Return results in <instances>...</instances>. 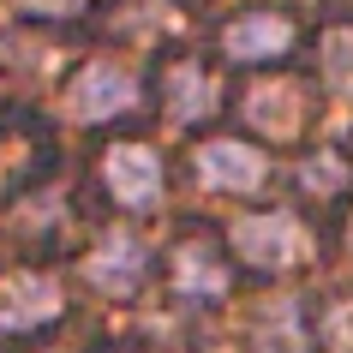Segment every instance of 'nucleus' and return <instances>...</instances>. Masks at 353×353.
Listing matches in <instances>:
<instances>
[{
	"label": "nucleus",
	"mask_w": 353,
	"mask_h": 353,
	"mask_svg": "<svg viewBox=\"0 0 353 353\" xmlns=\"http://www.w3.org/2000/svg\"><path fill=\"white\" fill-rule=\"evenodd\" d=\"M126 108H138V78L114 60H96L78 72V84L66 90V114L72 120H120Z\"/></svg>",
	"instance_id": "obj_5"
},
{
	"label": "nucleus",
	"mask_w": 353,
	"mask_h": 353,
	"mask_svg": "<svg viewBox=\"0 0 353 353\" xmlns=\"http://www.w3.org/2000/svg\"><path fill=\"white\" fill-rule=\"evenodd\" d=\"M174 294L180 299H204V305L228 294V270L216 263L210 245H180V252H174Z\"/></svg>",
	"instance_id": "obj_9"
},
{
	"label": "nucleus",
	"mask_w": 353,
	"mask_h": 353,
	"mask_svg": "<svg viewBox=\"0 0 353 353\" xmlns=\"http://www.w3.org/2000/svg\"><path fill=\"white\" fill-rule=\"evenodd\" d=\"M102 192L120 210H156L162 204V156L144 144H120L102 156Z\"/></svg>",
	"instance_id": "obj_4"
},
{
	"label": "nucleus",
	"mask_w": 353,
	"mask_h": 353,
	"mask_svg": "<svg viewBox=\"0 0 353 353\" xmlns=\"http://www.w3.org/2000/svg\"><path fill=\"white\" fill-rule=\"evenodd\" d=\"M330 347L335 353H353V299L330 312Z\"/></svg>",
	"instance_id": "obj_12"
},
{
	"label": "nucleus",
	"mask_w": 353,
	"mask_h": 353,
	"mask_svg": "<svg viewBox=\"0 0 353 353\" xmlns=\"http://www.w3.org/2000/svg\"><path fill=\"white\" fill-rule=\"evenodd\" d=\"M150 270V245L138 240V234H126V228H108L102 240H96V258H90V281L102 288V294H138V281H144Z\"/></svg>",
	"instance_id": "obj_7"
},
{
	"label": "nucleus",
	"mask_w": 353,
	"mask_h": 353,
	"mask_svg": "<svg viewBox=\"0 0 353 353\" xmlns=\"http://www.w3.org/2000/svg\"><path fill=\"white\" fill-rule=\"evenodd\" d=\"M222 48L240 66H270V60H281L294 48V19L288 12H240V19H228Z\"/></svg>",
	"instance_id": "obj_6"
},
{
	"label": "nucleus",
	"mask_w": 353,
	"mask_h": 353,
	"mask_svg": "<svg viewBox=\"0 0 353 353\" xmlns=\"http://www.w3.org/2000/svg\"><path fill=\"white\" fill-rule=\"evenodd\" d=\"M0 60H6V24H0Z\"/></svg>",
	"instance_id": "obj_14"
},
{
	"label": "nucleus",
	"mask_w": 353,
	"mask_h": 353,
	"mask_svg": "<svg viewBox=\"0 0 353 353\" xmlns=\"http://www.w3.org/2000/svg\"><path fill=\"white\" fill-rule=\"evenodd\" d=\"M60 317V281L42 270H12L0 281V335H37Z\"/></svg>",
	"instance_id": "obj_3"
},
{
	"label": "nucleus",
	"mask_w": 353,
	"mask_h": 353,
	"mask_svg": "<svg viewBox=\"0 0 353 353\" xmlns=\"http://www.w3.org/2000/svg\"><path fill=\"white\" fill-rule=\"evenodd\" d=\"M323 72H330V84L341 96H353V24L323 37Z\"/></svg>",
	"instance_id": "obj_11"
},
{
	"label": "nucleus",
	"mask_w": 353,
	"mask_h": 353,
	"mask_svg": "<svg viewBox=\"0 0 353 353\" xmlns=\"http://www.w3.org/2000/svg\"><path fill=\"white\" fill-rule=\"evenodd\" d=\"M341 180H347V168H341V156H330V150H317V156H305V162L294 168V186L305 192V198L341 192Z\"/></svg>",
	"instance_id": "obj_10"
},
{
	"label": "nucleus",
	"mask_w": 353,
	"mask_h": 353,
	"mask_svg": "<svg viewBox=\"0 0 353 353\" xmlns=\"http://www.w3.org/2000/svg\"><path fill=\"white\" fill-rule=\"evenodd\" d=\"M210 102H216V84H210V72L198 60L162 66V108L174 114V120H198V114H210Z\"/></svg>",
	"instance_id": "obj_8"
},
{
	"label": "nucleus",
	"mask_w": 353,
	"mask_h": 353,
	"mask_svg": "<svg viewBox=\"0 0 353 353\" xmlns=\"http://www.w3.org/2000/svg\"><path fill=\"white\" fill-rule=\"evenodd\" d=\"M19 12H30V19H60V12H72L78 0H12Z\"/></svg>",
	"instance_id": "obj_13"
},
{
	"label": "nucleus",
	"mask_w": 353,
	"mask_h": 353,
	"mask_svg": "<svg viewBox=\"0 0 353 353\" xmlns=\"http://www.w3.org/2000/svg\"><path fill=\"white\" fill-rule=\"evenodd\" d=\"M192 174H198V186L210 192H252L270 180V162H263L258 144H245V138H210V144L192 150Z\"/></svg>",
	"instance_id": "obj_2"
},
{
	"label": "nucleus",
	"mask_w": 353,
	"mask_h": 353,
	"mask_svg": "<svg viewBox=\"0 0 353 353\" xmlns=\"http://www.w3.org/2000/svg\"><path fill=\"white\" fill-rule=\"evenodd\" d=\"M234 252L252 270H294L305 258V228L294 222V210H252L234 222Z\"/></svg>",
	"instance_id": "obj_1"
}]
</instances>
